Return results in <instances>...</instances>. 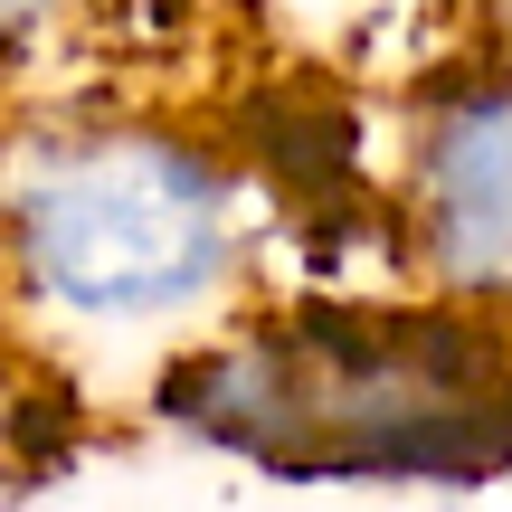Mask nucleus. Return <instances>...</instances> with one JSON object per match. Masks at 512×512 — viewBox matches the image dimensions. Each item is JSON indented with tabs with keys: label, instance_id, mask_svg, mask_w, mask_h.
<instances>
[{
	"label": "nucleus",
	"instance_id": "nucleus-2",
	"mask_svg": "<svg viewBox=\"0 0 512 512\" xmlns=\"http://www.w3.org/2000/svg\"><path fill=\"white\" fill-rule=\"evenodd\" d=\"M418 247L446 285H512V76L446 86L418 133Z\"/></svg>",
	"mask_w": 512,
	"mask_h": 512
},
{
	"label": "nucleus",
	"instance_id": "nucleus-3",
	"mask_svg": "<svg viewBox=\"0 0 512 512\" xmlns=\"http://www.w3.org/2000/svg\"><path fill=\"white\" fill-rule=\"evenodd\" d=\"M57 19H67V0H0V67H19Z\"/></svg>",
	"mask_w": 512,
	"mask_h": 512
},
{
	"label": "nucleus",
	"instance_id": "nucleus-1",
	"mask_svg": "<svg viewBox=\"0 0 512 512\" xmlns=\"http://www.w3.org/2000/svg\"><path fill=\"white\" fill-rule=\"evenodd\" d=\"M238 275L219 152L124 114H29L0 133V294L57 332H171Z\"/></svg>",
	"mask_w": 512,
	"mask_h": 512
}]
</instances>
